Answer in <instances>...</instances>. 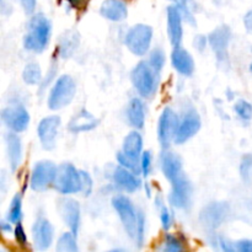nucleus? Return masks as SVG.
<instances>
[{
  "label": "nucleus",
  "instance_id": "nucleus-28",
  "mask_svg": "<svg viewBox=\"0 0 252 252\" xmlns=\"http://www.w3.org/2000/svg\"><path fill=\"white\" fill-rule=\"evenodd\" d=\"M56 252H80L76 235L71 231L63 233L56 244Z\"/></svg>",
  "mask_w": 252,
  "mask_h": 252
},
{
  "label": "nucleus",
  "instance_id": "nucleus-25",
  "mask_svg": "<svg viewBox=\"0 0 252 252\" xmlns=\"http://www.w3.org/2000/svg\"><path fill=\"white\" fill-rule=\"evenodd\" d=\"M122 152L134 160H140L143 154V137L138 130H132L123 140Z\"/></svg>",
  "mask_w": 252,
  "mask_h": 252
},
{
  "label": "nucleus",
  "instance_id": "nucleus-6",
  "mask_svg": "<svg viewBox=\"0 0 252 252\" xmlns=\"http://www.w3.org/2000/svg\"><path fill=\"white\" fill-rule=\"evenodd\" d=\"M152 41L153 29L144 24L133 26L125 37L126 47L137 57H143L149 52Z\"/></svg>",
  "mask_w": 252,
  "mask_h": 252
},
{
  "label": "nucleus",
  "instance_id": "nucleus-14",
  "mask_svg": "<svg viewBox=\"0 0 252 252\" xmlns=\"http://www.w3.org/2000/svg\"><path fill=\"white\" fill-rule=\"evenodd\" d=\"M54 240V228L44 217H38L32 225V241L37 251L44 252L52 246Z\"/></svg>",
  "mask_w": 252,
  "mask_h": 252
},
{
  "label": "nucleus",
  "instance_id": "nucleus-1",
  "mask_svg": "<svg viewBox=\"0 0 252 252\" xmlns=\"http://www.w3.org/2000/svg\"><path fill=\"white\" fill-rule=\"evenodd\" d=\"M112 206L120 217L126 234L129 236L138 249L143 248L145 241V228H147L144 212L137 208L134 203L123 194L113 197Z\"/></svg>",
  "mask_w": 252,
  "mask_h": 252
},
{
  "label": "nucleus",
  "instance_id": "nucleus-40",
  "mask_svg": "<svg viewBox=\"0 0 252 252\" xmlns=\"http://www.w3.org/2000/svg\"><path fill=\"white\" fill-rule=\"evenodd\" d=\"M20 2L27 15H32L36 10V0H20Z\"/></svg>",
  "mask_w": 252,
  "mask_h": 252
},
{
  "label": "nucleus",
  "instance_id": "nucleus-4",
  "mask_svg": "<svg viewBox=\"0 0 252 252\" xmlns=\"http://www.w3.org/2000/svg\"><path fill=\"white\" fill-rule=\"evenodd\" d=\"M53 187L57 192L63 196L81 193L83 180H81L80 170L76 169L70 162H64L59 165Z\"/></svg>",
  "mask_w": 252,
  "mask_h": 252
},
{
  "label": "nucleus",
  "instance_id": "nucleus-22",
  "mask_svg": "<svg viewBox=\"0 0 252 252\" xmlns=\"http://www.w3.org/2000/svg\"><path fill=\"white\" fill-rule=\"evenodd\" d=\"M112 176L113 181L117 185V187H120L123 191L128 192V193H133V192L138 191L140 189V180L138 179V175L125 169V167H116Z\"/></svg>",
  "mask_w": 252,
  "mask_h": 252
},
{
  "label": "nucleus",
  "instance_id": "nucleus-35",
  "mask_svg": "<svg viewBox=\"0 0 252 252\" xmlns=\"http://www.w3.org/2000/svg\"><path fill=\"white\" fill-rule=\"evenodd\" d=\"M159 214H160V221H161V226L165 231H169L170 228L172 226L174 223V218H172V214L170 212V209L166 206H162L161 208H159Z\"/></svg>",
  "mask_w": 252,
  "mask_h": 252
},
{
  "label": "nucleus",
  "instance_id": "nucleus-43",
  "mask_svg": "<svg viewBox=\"0 0 252 252\" xmlns=\"http://www.w3.org/2000/svg\"><path fill=\"white\" fill-rule=\"evenodd\" d=\"M12 223H10L9 220H2L1 223H0V228H1V231L2 233H11V231H14V229H12L11 226Z\"/></svg>",
  "mask_w": 252,
  "mask_h": 252
},
{
  "label": "nucleus",
  "instance_id": "nucleus-33",
  "mask_svg": "<svg viewBox=\"0 0 252 252\" xmlns=\"http://www.w3.org/2000/svg\"><path fill=\"white\" fill-rule=\"evenodd\" d=\"M234 111L243 121L252 120V105L246 100H238L234 105Z\"/></svg>",
  "mask_w": 252,
  "mask_h": 252
},
{
  "label": "nucleus",
  "instance_id": "nucleus-44",
  "mask_svg": "<svg viewBox=\"0 0 252 252\" xmlns=\"http://www.w3.org/2000/svg\"><path fill=\"white\" fill-rule=\"evenodd\" d=\"M105 252H127V251H126L125 249H112V250H108Z\"/></svg>",
  "mask_w": 252,
  "mask_h": 252
},
{
  "label": "nucleus",
  "instance_id": "nucleus-36",
  "mask_svg": "<svg viewBox=\"0 0 252 252\" xmlns=\"http://www.w3.org/2000/svg\"><path fill=\"white\" fill-rule=\"evenodd\" d=\"M14 238L16 240L17 245L21 246V248H26L29 245V239H27V234L25 231L24 225L21 223L15 224L14 228Z\"/></svg>",
  "mask_w": 252,
  "mask_h": 252
},
{
  "label": "nucleus",
  "instance_id": "nucleus-16",
  "mask_svg": "<svg viewBox=\"0 0 252 252\" xmlns=\"http://www.w3.org/2000/svg\"><path fill=\"white\" fill-rule=\"evenodd\" d=\"M231 38V32L228 26L217 27L208 34V42L219 62L225 61L228 57V46Z\"/></svg>",
  "mask_w": 252,
  "mask_h": 252
},
{
  "label": "nucleus",
  "instance_id": "nucleus-17",
  "mask_svg": "<svg viewBox=\"0 0 252 252\" xmlns=\"http://www.w3.org/2000/svg\"><path fill=\"white\" fill-rule=\"evenodd\" d=\"M182 16L181 11L177 6L167 7V33L171 44L175 47L181 46L182 37H184V27H182Z\"/></svg>",
  "mask_w": 252,
  "mask_h": 252
},
{
  "label": "nucleus",
  "instance_id": "nucleus-20",
  "mask_svg": "<svg viewBox=\"0 0 252 252\" xmlns=\"http://www.w3.org/2000/svg\"><path fill=\"white\" fill-rule=\"evenodd\" d=\"M101 16L113 22H120L127 19L128 7L123 0H105L100 7Z\"/></svg>",
  "mask_w": 252,
  "mask_h": 252
},
{
  "label": "nucleus",
  "instance_id": "nucleus-21",
  "mask_svg": "<svg viewBox=\"0 0 252 252\" xmlns=\"http://www.w3.org/2000/svg\"><path fill=\"white\" fill-rule=\"evenodd\" d=\"M98 126V120L86 110H81L80 112L76 113L75 116H73L70 121L68 123V130L71 133H83V132H89V130L95 129Z\"/></svg>",
  "mask_w": 252,
  "mask_h": 252
},
{
  "label": "nucleus",
  "instance_id": "nucleus-45",
  "mask_svg": "<svg viewBox=\"0 0 252 252\" xmlns=\"http://www.w3.org/2000/svg\"><path fill=\"white\" fill-rule=\"evenodd\" d=\"M0 252H6V251H5L4 249H1V250H0Z\"/></svg>",
  "mask_w": 252,
  "mask_h": 252
},
{
  "label": "nucleus",
  "instance_id": "nucleus-19",
  "mask_svg": "<svg viewBox=\"0 0 252 252\" xmlns=\"http://www.w3.org/2000/svg\"><path fill=\"white\" fill-rule=\"evenodd\" d=\"M171 63L172 66L177 73L185 76H191L194 71V61L192 58L191 53L185 48L175 47L171 53Z\"/></svg>",
  "mask_w": 252,
  "mask_h": 252
},
{
  "label": "nucleus",
  "instance_id": "nucleus-39",
  "mask_svg": "<svg viewBox=\"0 0 252 252\" xmlns=\"http://www.w3.org/2000/svg\"><path fill=\"white\" fill-rule=\"evenodd\" d=\"M235 244L239 252H252V239H240Z\"/></svg>",
  "mask_w": 252,
  "mask_h": 252
},
{
  "label": "nucleus",
  "instance_id": "nucleus-24",
  "mask_svg": "<svg viewBox=\"0 0 252 252\" xmlns=\"http://www.w3.org/2000/svg\"><path fill=\"white\" fill-rule=\"evenodd\" d=\"M128 122L132 127L142 129L145 125V105L142 98L134 97L129 101L127 107Z\"/></svg>",
  "mask_w": 252,
  "mask_h": 252
},
{
  "label": "nucleus",
  "instance_id": "nucleus-8",
  "mask_svg": "<svg viewBox=\"0 0 252 252\" xmlns=\"http://www.w3.org/2000/svg\"><path fill=\"white\" fill-rule=\"evenodd\" d=\"M58 166L49 160H41L33 166L30 186L34 192H43L53 186Z\"/></svg>",
  "mask_w": 252,
  "mask_h": 252
},
{
  "label": "nucleus",
  "instance_id": "nucleus-11",
  "mask_svg": "<svg viewBox=\"0 0 252 252\" xmlns=\"http://www.w3.org/2000/svg\"><path fill=\"white\" fill-rule=\"evenodd\" d=\"M1 120L11 132L21 133L30 125V113L22 105H10L1 111Z\"/></svg>",
  "mask_w": 252,
  "mask_h": 252
},
{
  "label": "nucleus",
  "instance_id": "nucleus-46",
  "mask_svg": "<svg viewBox=\"0 0 252 252\" xmlns=\"http://www.w3.org/2000/svg\"><path fill=\"white\" fill-rule=\"evenodd\" d=\"M250 70H251V73H252V63H251V65H250Z\"/></svg>",
  "mask_w": 252,
  "mask_h": 252
},
{
  "label": "nucleus",
  "instance_id": "nucleus-38",
  "mask_svg": "<svg viewBox=\"0 0 252 252\" xmlns=\"http://www.w3.org/2000/svg\"><path fill=\"white\" fill-rule=\"evenodd\" d=\"M80 174H81V180H83V191H81V193H83L85 197H88L90 196L91 192H93L94 181L93 179H91L89 172L84 171V170H80Z\"/></svg>",
  "mask_w": 252,
  "mask_h": 252
},
{
  "label": "nucleus",
  "instance_id": "nucleus-7",
  "mask_svg": "<svg viewBox=\"0 0 252 252\" xmlns=\"http://www.w3.org/2000/svg\"><path fill=\"white\" fill-rule=\"evenodd\" d=\"M230 216V207L225 202H212L199 213V223L209 233H216Z\"/></svg>",
  "mask_w": 252,
  "mask_h": 252
},
{
  "label": "nucleus",
  "instance_id": "nucleus-10",
  "mask_svg": "<svg viewBox=\"0 0 252 252\" xmlns=\"http://www.w3.org/2000/svg\"><path fill=\"white\" fill-rule=\"evenodd\" d=\"M202 121L198 112L194 108L186 111L182 118H180L179 127H177L176 134H175L174 142L176 144H184L187 140L197 134L201 129Z\"/></svg>",
  "mask_w": 252,
  "mask_h": 252
},
{
  "label": "nucleus",
  "instance_id": "nucleus-41",
  "mask_svg": "<svg viewBox=\"0 0 252 252\" xmlns=\"http://www.w3.org/2000/svg\"><path fill=\"white\" fill-rule=\"evenodd\" d=\"M207 39H208L207 37L198 34V36H196V38H194V47H196L199 52H203L204 48L207 47Z\"/></svg>",
  "mask_w": 252,
  "mask_h": 252
},
{
  "label": "nucleus",
  "instance_id": "nucleus-13",
  "mask_svg": "<svg viewBox=\"0 0 252 252\" xmlns=\"http://www.w3.org/2000/svg\"><path fill=\"white\" fill-rule=\"evenodd\" d=\"M180 117L172 108L166 107L160 115L159 122H158V138L160 144L164 148H167L170 143L174 140L176 134L177 127H179Z\"/></svg>",
  "mask_w": 252,
  "mask_h": 252
},
{
  "label": "nucleus",
  "instance_id": "nucleus-3",
  "mask_svg": "<svg viewBox=\"0 0 252 252\" xmlns=\"http://www.w3.org/2000/svg\"><path fill=\"white\" fill-rule=\"evenodd\" d=\"M130 80L135 91L143 98H150L155 95L159 84V73L155 71L149 62L142 61L133 68Z\"/></svg>",
  "mask_w": 252,
  "mask_h": 252
},
{
  "label": "nucleus",
  "instance_id": "nucleus-42",
  "mask_svg": "<svg viewBox=\"0 0 252 252\" xmlns=\"http://www.w3.org/2000/svg\"><path fill=\"white\" fill-rule=\"evenodd\" d=\"M244 26H245L246 31L252 34V10L246 12L245 17H244Z\"/></svg>",
  "mask_w": 252,
  "mask_h": 252
},
{
  "label": "nucleus",
  "instance_id": "nucleus-29",
  "mask_svg": "<svg viewBox=\"0 0 252 252\" xmlns=\"http://www.w3.org/2000/svg\"><path fill=\"white\" fill-rule=\"evenodd\" d=\"M22 79H24L27 85H38V84H41L43 76H42V70L38 64L33 63V62L26 64L24 71H22Z\"/></svg>",
  "mask_w": 252,
  "mask_h": 252
},
{
  "label": "nucleus",
  "instance_id": "nucleus-37",
  "mask_svg": "<svg viewBox=\"0 0 252 252\" xmlns=\"http://www.w3.org/2000/svg\"><path fill=\"white\" fill-rule=\"evenodd\" d=\"M152 153L150 152H144L140 157V167H142V175L144 177L149 176L150 171H152Z\"/></svg>",
  "mask_w": 252,
  "mask_h": 252
},
{
  "label": "nucleus",
  "instance_id": "nucleus-2",
  "mask_svg": "<svg viewBox=\"0 0 252 252\" xmlns=\"http://www.w3.org/2000/svg\"><path fill=\"white\" fill-rule=\"evenodd\" d=\"M52 25L43 14H36L27 24V32L24 37V47L33 53H42L51 41Z\"/></svg>",
  "mask_w": 252,
  "mask_h": 252
},
{
  "label": "nucleus",
  "instance_id": "nucleus-26",
  "mask_svg": "<svg viewBox=\"0 0 252 252\" xmlns=\"http://www.w3.org/2000/svg\"><path fill=\"white\" fill-rule=\"evenodd\" d=\"M157 252H186V245L179 235L167 233L157 246Z\"/></svg>",
  "mask_w": 252,
  "mask_h": 252
},
{
  "label": "nucleus",
  "instance_id": "nucleus-31",
  "mask_svg": "<svg viewBox=\"0 0 252 252\" xmlns=\"http://www.w3.org/2000/svg\"><path fill=\"white\" fill-rule=\"evenodd\" d=\"M117 161L120 166L125 167V169L129 170V171L134 172L135 175L142 174V167H140L139 160H134L132 158L127 157L123 152H120L117 154Z\"/></svg>",
  "mask_w": 252,
  "mask_h": 252
},
{
  "label": "nucleus",
  "instance_id": "nucleus-32",
  "mask_svg": "<svg viewBox=\"0 0 252 252\" xmlns=\"http://www.w3.org/2000/svg\"><path fill=\"white\" fill-rule=\"evenodd\" d=\"M165 61H166V58H165V53L161 48L153 49L149 54V59H148L152 68L159 74L162 70V68H164Z\"/></svg>",
  "mask_w": 252,
  "mask_h": 252
},
{
  "label": "nucleus",
  "instance_id": "nucleus-5",
  "mask_svg": "<svg viewBox=\"0 0 252 252\" xmlns=\"http://www.w3.org/2000/svg\"><path fill=\"white\" fill-rule=\"evenodd\" d=\"M76 94V84L70 75H62L52 86L48 96V107L51 110H62L74 100Z\"/></svg>",
  "mask_w": 252,
  "mask_h": 252
},
{
  "label": "nucleus",
  "instance_id": "nucleus-23",
  "mask_svg": "<svg viewBox=\"0 0 252 252\" xmlns=\"http://www.w3.org/2000/svg\"><path fill=\"white\" fill-rule=\"evenodd\" d=\"M7 150V159H9L11 171H16L22 161V143L19 135L15 132L7 133L5 137Z\"/></svg>",
  "mask_w": 252,
  "mask_h": 252
},
{
  "label": "nucleus",
  "instance_id": "nucleus-30",
  "mask_svg": "<svg viewBox=\"0 0 252 252\" xmlns=\"http://www.w3.org/2000/svg\"><path fill=\"white\" fill-rule=\"evenodd\" d=\"M7 220L12 224L21 223L22 219V199L20 194L14 196L10 203L9 212H7Z\"/></svg>",
  "mask_w": 252,
  "mask_h": 252
},
{
  "label": "nucleus",
  "instance_id": "nucleus-27",
  "mask_svg": "<svg viewBox=\"0 0 252 252\" xmlns=\"http://www.w3.org/2000/svg\"><path fill=\"white\" fill-rule=\"evenodd\" d=\"M208 243L217 252H239L236 244L224 235L209 233Z\"/></svg>",
  "mask_w": 252,
  "mask_h": 252
},
{
  "label": "nucleus",
  "instance_id": "nucleus-34",
  "mask_svg": "<svg viewBox=\"0 0 252 252\" xmlns=\"http://www.w3.org/2000/svg\"><path fill=\"white\" fill-rule=\"evenodd\" d=\"M240 174L245 182H250L252 176V154H248L243 158L240 162Z\"/></svg>",
  "mask_w": 252,
  "mask_h": 252
},
{
  "label": "nucleus",
  "instance_id": "nucleus-9",
  "mask_svg": "<svg viewBox=\"0 0 252 252\" xmlns=\"http://www.w3.org/2000/svg\"><path fill=\"white\" fill-rule=\"evenodd\" d=\"M169 202L174 208L186 211L192 203V186L185 175L171 182V191L169 194Z\"/></svg>",
  "mask_w": 252,
  "mask_h": 252
},
{
  "label": "nucleus",
  "instance_id": "nucleus-15",
  "mask_svg": "<svg viewBox=\"0 0 252 252\" xmlns=\"http://www.w3.org/2000/svg\"><path fill=\"white\" fill-rule=\"evenodd\" d=\"M58 211L64 224L68 226L69 231L78 235L81 221V211L79 202L73 198H62L58 202Z\"/></svg>",
  "mask_w": 252,
  "mask_h": 252
},
{
  "label": "nucleus",
  "instance_id": "nucleus-18",
  "mask_svg": "<svg viewBox=\"0 0 252 252\" xmlns=\"http://www.w3.org/2000/svg\"><path fill=\"white\" fill-rule=\"evenodd\" d=\"M160 165H161L162 174H164L165 179L169 180L170 182H174L175 180L182 176V160L175 153L170 152V150H165L162 152L161 157H160Z\"/></svg>",
  "mask_w": 252,
  "mask_h": 252
},
{
  "label": "nucleus",
  "instance_id": "nucleus-12",
  "mask_svg": "<svg viewBox=\"0 0 252 252\" xmlns=\"http://www.w3.org/2000/svg\"><path fill=\"white\" fill-rule=\"evenodd\" d=\"M61 123V117L56 115L44 117L38 123V126H37V135H38V139L44 150H53L56 148Z\"/></svg>",
  "mask_w": 252,
  "mask_h": 252
}]
</instances>
